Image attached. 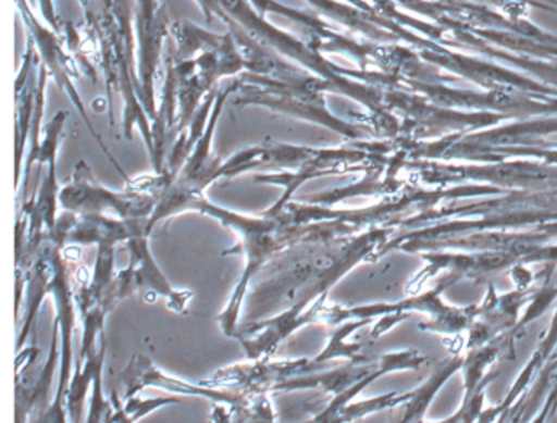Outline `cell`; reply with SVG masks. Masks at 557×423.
Wrapping results in <instances>:
<instances>
[{
  "mask_svg": "<svg viewBox=\"0 0 557 423\" xmlns=\"http://www.w3.org/2000/svg\"><path fill=\"white\" fill-rule=\"evenodd\" d=\"M364 244L309 240L276 257L253 278L244 302L246 321L270 318L285 309L309 308L327 298L332 286L361 259Z\"/></svg>",
  "mask_w": 557,
  "mask_h": 423,
  "instance_id": "1",
  "label": "cell"
},
{
  "mask_svg": "<svg viewBox=\"0 0 557 423\" xmlns=\"http://www.w3.org/2000/svg\"><path fill=\"white\" fill-rule=\"evenodd\" d=\"M190 211H198V213L214 217L223 226L239 234L240 237L239 246L227 250L224 256L243 253L246 266H244L243 275H240L239 283L234 288L226 308L218 315L221 332L233 340L240 322H243L240 314H243L247 293L260 270L265 269L276 257L299 244L329 239V236H332L331 226L327 223L295 224L285 210L280 213L265 211L262 216H246V214L234 213L226 208L216 207L203 197L191 204Z\"/></svg>",
  "mask_w": 557,
  "mask_h": 423,
  "instance_id": "2",
  "label": "cell"
},
{
  "mask_svg": "<svg viewBox=\"0 0 557 423\" xmlns=\"http://www.w3.org/2000/svg\"><path fill=\"white\" fill-rule=\"evenodd\" d=\"M76 177L67 187L60 191V203L64 210L79 214H103L113 211L119 220H151L159 197L148 191L126 188L123 194L100 187L89 169L81 162L77 165Z\"/></svg>",
  "mask_w": 557,
  "mask_h": 423,
  "instance_id": "3",
  "label": "cell"
},
{
  "mask_svg": "<svg viewBox=\"0 0 557 423\" xmlns=\"http://www.w3.org/2000/svg\"><path fill=\"white\" fill-rule=\"evenodd\" d=\"M148 237V231H141L132 239L126 240L125 244L129 250V265L128 269L116 272V299L122 302L123 299L139 293L146 301L162 298L172 311L177 314H188V306H190L195 293L177 289L171 285L152 257Z\"/></svg>",
  "mask_w": 557,
  "mask_h": 423,
  "instance_id": "4",
  "label": "cell"
},
{
  "mask_svg": "<svg viewBox=\"0 0 557 423\" xmlns=\"http://www.w3.org/2000/svg\"><path fill=\"white\" fill-rule=\"evenodd\" d=\"M32 338L30 347L17 351V373H15V422L28 423L32 416H40L50 402V390L53 386L57 368L61 364V325L54 319L53 337L50 353L45 363H38L40 347Z\"/></svg>",
  "mask_w": 557,
  "mask_h": 423,
  "instance_id": "5",
  "label": "cell"
},
{
  "mask_svg": "<svg viewBox=\"0 0 557 423\" xmlns=\"http://www.w3.org/2000/svg\"><path fill=\"white\" fill-rule=\"evenodd\" d=\"M119 383L125 387V400L138 397L141 390L148 387L168 390L177 396H194L200 399L211 400L213 403L239 409L249 402V394L237 393V390L223 389V387L208 386V384H194L182 377L164 373L151 357L145 353L135 354L126 364L125 370L120 373Z\"/></svg>",
  "mask_w": 557,
  "mask_h": 423,
  "instance_id": "6",
  "label": "cell"
},
{
  "mask_svg": "<svg viewBox=\"0 0 557 423\" xmlns=\"http://www.w3.org/2000/svg\"><path fill=\"white\" fill-rule=\"evenodd\" d=\"M325 304L327 298H321L306 309L293 306L270 318L243 321L234 340L239 341L247 360H269L292 335L319 322V312Z\"/></svg>",
  "mask_w": 557,
  "mask_h": 423,
  "instance_id": "7",
  "label": "cell"
},
{
  "mask_svg": "<svg viewBox=\"0 0 557 423\" xmlns=\"http://www.w3.org/2000/svg\"><path fill=\"white\" fill-rule=\"evenodd\" d=\"M102 373L97 374L94 380L92 396H90L89 412L84 423H110L112 402L103 396Z\"/></svg>",
  "mask_w": 557,
  "mask_h": 423,
  "instance_id": "8",
  "label": "cell"
},
{
  "mask_svg": "<svg viewBox=\"0 0 557 423\" xmlns=\"http://www.w3.org/2000/svg\"><path fill=\"white\" fill-rule=\"evenodd\" d=\"M211 422L213 423H243L237 419L233 407L223 406V403H214L213 412H211Z\"/></svg>",
  "mask_w": 557,
  "mask_h": 423,
  "instance_id": "9",
  "label": "cell"
}]
</instances>
